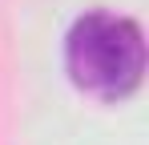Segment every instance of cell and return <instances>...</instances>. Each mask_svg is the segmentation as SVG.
<instances>
[{"mask_svg": "<svg viewBox=\"0 0 149 145\" xmlns=\"http://www.w3.org/2000/svg\"><path fill=\"white\" fill-rule=\"evenodd\" d=\"M65 69L81 93L97 101H125L141 89L145 77V32L141 24L93 8L77 16L65 36Z\"/></svg>", "mask_w": 149, "mask_h": 145, "instance_id": "cell-1", "label": "cell"}]
</instances>
